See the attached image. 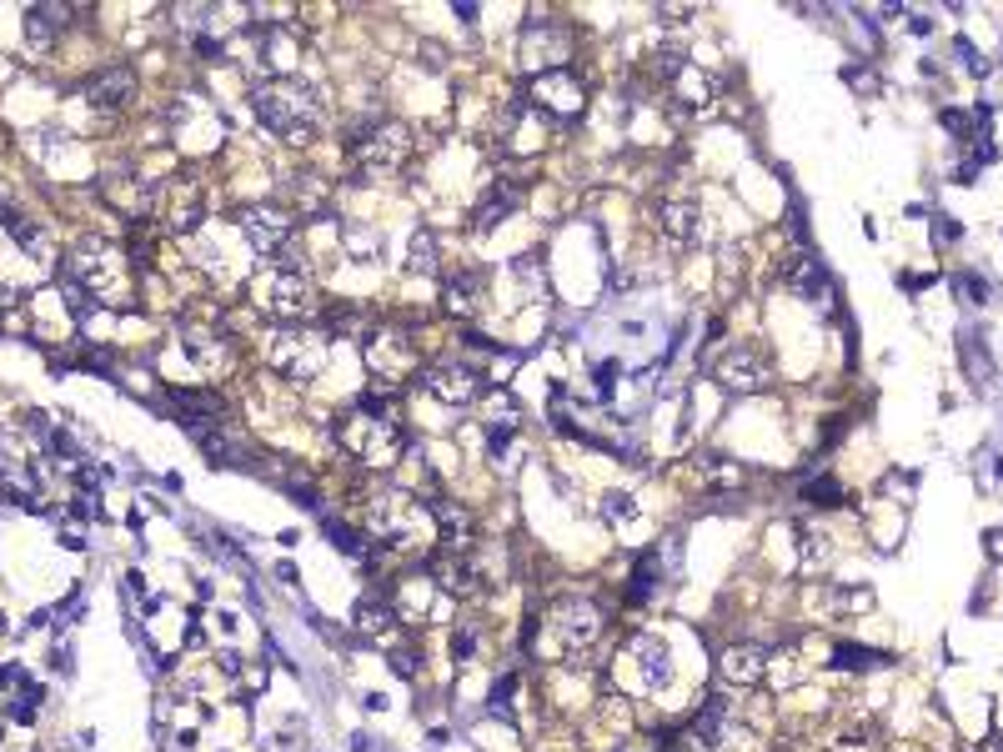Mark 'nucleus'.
<instances>
[{
    "mask_svg": "<svg viewBox=\"0 0 1003 752\" xmlns=\"http://www.w3.org/2000/svg\"><path fill=\"white\" fill-rule=\"evenodd\" d=\"M783 281H788V291L803 296V301H828V296H833V281H828V271H823L813 256H793L788 271H783Z\"/></svg>",
    "mask_w": 1003,
    "mask_h": 752,
    "instance_id": "28",
    "label": "nucleus"
},
{
    "mask_svg": "<svg viewBox=\"0 0 1003 752\" xmlns=\"http://www.w3.org/2000/svg\"><path fill=\"white\" fill-rule=\"evenodd\" d=\"M156 206H166L171 231H196L206 221V211H211V196H206V181L196 171H181L176 181H166L156 191Z\"/></svg>",
    "mask_w": 1003,
    "mask_h": 752,
    "instance_id": "13",
    "label": "nucleus"
},
{
    "mask_svg": "<svg viewBox=\"0 0 1003 752\" xmlns=\"http://www.w3.org/2000/svg\"><path fill=\"white\" fill-rule=\"evenodd\" d=\"M517 201H522V186H517V176H502L497 186H487V191H482V201H477V211H472V226H477V231H492L497 221H507V216L517 211Z\"/></svg>",
    "mask_w": 1003,
    "mask_h": 752,
    "instance_id": "25",
    "label": "nucleus"
},
{
    "mask_svg": "<svg viewBox=\"0 0 1003 752\" xmlns=\"http://www.w3.org/2000/svg\"><path fill=\"white\" fill-rule=\"evenodd\" d=\"M657 226H662V236L667 241H678V246H693L698 236H703V211L693 206V201H678V196H667V201H657Z\"/></svg>",
    "mask_w": 1003,
    "mask_h": 752,
    "instance_id": "22",
    "label": "nucleus"
},
{
    "mask_svg": "<svg viewBox=\"0 0 1003 752\" xmlns=\"http://www.w3.org/2000/svg\"><path fill=\"white\" fill-rule=\"evenodd\" d=\"M352 627H357L362 637L382 642V637L397 627V607H392V597H362L357 612H352Z\"/></svg>",
    "mask_w": 1003,
    "mask_h": 752,
    "instance_id": "30",
    "label": "nucleus"
},
{
    "mask_svg": "<svg viewBox=\"0 0 1003 752\" xmlns=\"http://www.w3.org/2000/svg\"><path fill=\"white\" fill-rule=\"evenodd\" d=\"M517 697H522V677L517 672H502L487 692V712L492 717H517Z\"/></svg>",
    "mask_w": 1003,
    "mask_h": 752,
    "instance_id": "34",
    "label": "nucleus"
},
{
    "mask_svg": "<svg viewBox=\"0 0 1003 752\" xmlns=\"http://www.w3.org/2000/svg\"><path fill=\"white\" fill-rule=\"evenodd\" d=\"M0 737H6V717H0Z\"/></svg>",
    "mask_w": 1003,
    "mask_h": 752,
    "instance_id": "48",
    "label": "nucleus"
},
{
    "mask_svg": "<svg viewBox=\"0 0 1003 752\" xmlns=\"http://www.w3.org/2000/svg\"><path fill=\"white\" fill-rule=\"evenodd\" d=\"M342 146L372 176H392V171H402L412 161V131L402 121H352Z\"/></svg>",
    "mask_w": 1003,
    "mask_h": 752,
    "instance_id": "5",
    "label": "nucleus"
},
{
    "mask_svg": "<svg viewBox=\"0 0 1003 752\" xmlns=\"http://www.w3.org/2000/svg\"><path fill=\"white\" fill-rule=\"evenodd\" d=\"M958 281H963V291H968L973 301H988V296H993V291H988V276H978V271H963Z\"/></svg>",
    "mask_w": 1003,
    "mask_h": 752,
    "instance_id": "42",
    "label": "nucleus"
},
{
    "mask_svg": "<svg viewBox=\"0 0 1003 752\" xmlns=\"http://www.w3.org/2000/svg\"><path fill=\"white\" fill-rule=\"evenodd\" d=\"M66 281H76L91 301L101 306H136V286H131V256L111 241H81L66 261Z\"/></svg>",
    "mask_w": 1003,
    "mask_h": 752,
    "instance_id": "2",
    "label": "nucleus"
},
{
    "mask_svg": "<svg viewBox=\"0 0 1003 752\" xmlns=\"http://www.w3.org/2000/svg\"><path fill=\"white\" fill-rule=\"evenodd\" d=\"M773 672V657H768V647H758V642H728L723 652H718V677L728 682V687H763V677Z\"/></svg>",
    "mask_w": 1003,
    "mask_h": 752,
    "instance_id": "16",
    "label": "nucleus"
},
{
    "mask_svg": "<svg viewBox=\"0 0 1003 752\" xmlns=\"http://www.w3.org/2000/svg\"><path fill=\"white\" fill-rule=\"evenodd\" d=\"M81 527H86V522H81L76 512H61V517H56V532H61L66 547H86V532H81Z\"/></svg>",
    "mask_w": 1003,
    "mask_h": 752,
    "instance_id": "40",
    "label": "nucleus"
},
{
    "mask_svg": "<svg viewBox=\"0 0 1003 752\" xmlns=\"http://www.w3.org/2000/svg\"><path fill=\"white\" fill-rule=\"evenodd\" d=\"M713 376L728 387V392H758V387H768V376H773V366H768V356L758 351V346H728V351H718L713 356Z\"/></svg>",
    "mask_w": 1003,
    "mask_h": 752,
    "instance_id": "15",
    "label": "nucleus"
},
{
    "mask_svg": "<svg viewBox=\"0 0 1003 752\" xmlns=\"http://www.w3.org/2000/svg\"><path fill=\"white\" fill-rule=\"evenodd\" d=\"M547 632H552V652H587L607 637V607L597 597H562L547 607Z\"/></svg>",
    "mask_w": 1003,
    "mask_h": 752,
    "instance_id": "8",
    "label": "nucleus"
},
{
    "mask_svg": "<svg viewBox=\"0 0 1003 752\" xmlns=\"http://www.w3.org/2000/svg\"><path fill=\"white\" fill-rule=\"evenodd\" d=\"M888 657L883 652H868V647H858V642H843L838 652H833V667H843V672H868V667H883Z\"/></svg>",
    "mask_w": 1003,
    "mask_h": 752,
    "instance_id": "36",
    "label": "nucleus"
},
{
    "mask_svg": "<svg viewBox=\"0 0 1003 752\" xmlns=\"http://www.w3.org/2000/svg\"><path fill=\"white\" fill-rule=\"evenodd\" d=\"M457 21H467V26L477 21V6H472V0H457Z\"/></svg>",
    "mask_w": 1003,
    "mask_h": 752,
    "instance_id": "45",
    "label": "nucleus"
},
{
    "mask_svg": "<svg viewBox=\"0 0 1003 752\" xmlns=\"http://www.w3.org/2000/svg\"><path fill=\"white\" fill-rule=\"evenodd\" d=\"M337 447L367 472H382L402 457V417L387 397H362L337 417Z\"/></svg>",
    "mask_w": 1003,
    "mask_h": 752,
    "instance_id": "1",
    "label": "nucleus"
},
{
    "mask_svg": "<svg viewBox=\"0 0 1003 752\" xmlns=\"http://www.w3.org/2000/svg\"><path fill=\"white\" fill-rule=\"evenodd\" d=\"M407 271L412 276H432L437 271V241H432V231H417L407 241Z\"/></svg>",
    "mask_w": 1003,
    "mask_h": 752,
    "instance_id": "35",
    "label": "nucleus"
},
{
    "mask_svg": "<svg viewBox=\"0 0 1003 752\" xmlns=\"http://www.w3.org/2000/svg\"><path fill=\"white\" fill-rule=\"evenodd\" d=\"M251 296H256V306H261L271 321H281V326H306L311 311H316V286H311V276L296 271V266H281V261H271V266L261 271V281H256Z\"/></svg>",
    "mask_w": 1003,
    "mask_h": 752,
    "instance_id": "6",
    "label": "nucleus"
},
{
    "mask_svg": "<svg viewBox=\"0 0 1003 752\" xmlns=\"http://www.w3.org/2000/svg\"><path fill=\"white\" fill-rule=\"evenodd\" d=\"M673 677V647H667L662 632H637L627 642V652L617 657V682L627 692H657Z\"/></svg>",
    "mask_w": 1003,
    "mask_h": 752,
    "instance_id": "9",
    "label": "nucleus"
},
{
    "mask_svg": "<svg viewBox=\"0 0 1003 752\" xmlns=\"http://www.w3.org/2000/svg\"><path fill=\"white\" fill-rule=\"evenodd\" d=\"M181 346H191L201 366L231 371V341H226L221 331H211V326H201V321H181Z\"/></svg>",
    "mask_w": 1003,
    "mask_h": 752,
    "instance_id": "26",
    "label": "nucleus"
},
{
    "mask_svg": "<svg viewBox=\"0 0 1003 752\" xmlns=\"http://www.w3.org/2000/svg\"><path fill=\"white\" fill-rule=\"evenodd\" d=\"M432 527H437V537H442V552L472 557V547H477V522H472L457 502L437 497V502H432Z\"/></svg>",
    "mask_w": 1003,
    "mask_h": 752,
    "instance_id": "21",
    "label": "nucleus"
},
{
    "mask_svg": "<svg viewBox=\"0 0 1003 752\" xmlns=\"http://www.w3.org/2000/svg\"><path fill=\"white\" fill-rule=\"evenodd\" d=\"M81 96H86L91 111L111 116V111H121V106L136 96V76H131L126 66H106V71H96V76L81 86Z\"/></svg>",
    "mask_w": 1003,
    "mask_h": 752,
    "instance_id": "20",
    "label": "nucleus"
},
{
    "mask_svg": "<svg viewBox=\"0 0 1003 752\" xmlns=\"http://www.w3.org/2000/svg\"><path fill=\"white\" fill-rule=\"evenodd\" d=\"M743 482H748V472L738 462H728V457H708L703 462V492L708 497H738Z\"/></svg>",
    "mask_w": 1003,
    "mask_h": 752,
    "instance_id": "32",
    "label": "nucleus"
},
{
    "mask_svg": "<svg viewBox=\"0 0 1003 752\" xmlns=\"http://www.w3.org/2000/svg\"><path fill=\"white\" fill-rule=\"evenodd\" d=\"M326 331L316 326H281L276 341H271V366L286 376V382H311V376L326 366Z\"/></svg>",
    "mask_w": 1003,
    "mask_h": 752,
    "instance_id": "10",
    "label": "nucleus"
},
{
    "mask_svg": "<svg viewBox=\"0 0 1003 752\" xmlns=\"http://www.w3.org/2000/svg\"><path fill=\"white\" fill-rule=\"evenodd\" d=\"M477 652H482V627H477V622H457V627H452V662L467 667Z\"/></svg>",
    "mask_w": 1003,
    "mask_h": 752,
    "instance_id": "37",
    "label": "nucleus"
},
{
    "mask_svg": "<svg viewBox=\"0 0 1003 752\" xmlns=\"http://www.w3.org/2000/svg\"><path fill=\"white\" fill-rule=\"evenodd\" d=\"M422 387L447 407H472L482 397V387H487V376H482V366L472 356H442V361H432L422 371Z\"/></svg>",
    "mask_w": 1003,
    "mask_h": 752,
    "instance_id": "12",
    "label": "nucleus"
},
{
    "mask_svg": "<svg viewBox=\"0 0 1003 752\" xmlns=\"http://www.w3.org/2000/svg\"><path fill=\"white\" fill-rule=\"evenodd\" d=\"M933 236H938V241H958V221H948V216H933Z\"/></svg>",
    "mask_w": 1003,
    "mask_h": 752,
    "instance_id": "44",
    "label": "nucleus"
},
{
    "mask_svg": "<svg viewBox=\"0 0 1003 752\" xmlns=\"http://www.w3.org/2000/svg\"><path fill=\"white\" fill-rule=\"evenodd\" d=\"M66 26H71V11H66V6H36V11H26V41H31L36 51H51V46L61 41Z\"/></svg>",
    "mask_w": 1003,
    "mask_h": 752,
    "instance_id": "29",
    "label": "nucleus"
},
{
    "mask_svg": "<svg viewBox=\"0 0 1003 752\" xmlns=\"http://www.w3.org/2000/svg\"><path fill=\"white\" fill-rule=\"evenodd\" d=\"M843 76L853 81V91H878V76H873V71H858V66H848Z\"/></svg>",
    "mask_w": 1003,
    "mask_h": 752,
    "instance_id": "43",
    "label": "nucleus"
},
{
    "mask_svg": "<svg viewBox=\"0 0 1003 752\" xmlns=\"http://www.w3.org/2000/svg\"><path fill=\"white\" fill-rule=\"evenodd\" d=\"M602 517H607V527H637L642 522V507H637V497L627 492V487H612L607 497H602Z\"/></svg>",
    "mask_w": 1003,
    "mask_h": 752,
    "instance_id": "33",
    "label": "nucleus"
},
{
    "mask_svg": "<svg viewBox=\"0 0 1003 752\" xmlns=\"http://www.w3.org/2000/svg\"><path fill=\"white\" fill-rule=\"evenodd\" d=\"M326 542L337 547V552H347V557H357L362 567L377 562V542H372V532H357L352 522H337V517H331V522H326Z\"/></svg>",
    "mask_w": 1003,
    "mask_h": 752,
    "instance_id": "31",
    "label": "nucleus"
},
{
    "mask_svg": "<svg viewBox=\"0 0 1003 752\" xmlns=\"http://www.w3.org/2000/svg\"><path fill=\"white\" fill-rule=\"evenodd\" d=\"M432 577H437V587H442L447 597H477V592H482V567H477V557H452V552H442V562L432 567Z\"/></svg>",
    "mask_w": 1003,
    "mask_h": 752,
    "instance_id": "27",
    "label": "nucleus"
},
{
    "mask_svg": "<svg viewBox=\"0 0 1003 752\" xmlns=\"http://www.w3.org/2000/svg\"><path fill=\"white\" fill-rule=\"evenodd\" d=\"M482 301H487V281H482V271H457V276H447V286H442V306H447V316L472 321V316L482 311Z\"/></svg>",
    "mask_w": 1003,
    "mask_h": 752,
    "instance_id": "24",
    "label": "nucleus"
},
{
    "mask_svg": "<svg viewBox=\"0 0 1003 752\" xmlns=\"http://www.w3.org/2000/svg\"><path fill=\"white\" fill-rule=\"evenodd\" d=\"M988 552H993V557H1003V532H993V537H988Z\"/></svg>",
    "mask_w": 1003,
    "mask_h": 752,
    "instance_id": "46",
    "label": "nucleus"
},
{
    "mask_svg": "<svg viewBox=\"0 0 1003 752\" xmlns=\"http://www.w3.org/2000/svg\"><path fill=\"white\" fill-rule=\"evenodd\" d=\"M251 106H256V121H261L271 136H281V141H306L311 126L321 121V96H316V86H306V81H296V76H271V81H261L256 96H251Z\"/></svg>",
    "mask_w": 1003,
    "mask_h": 752,
    "instance_id": "3",
    "label": "nucleus"
},
{
    "mask_svg": "<svg viewBox=\"0 0 1003 752\" xmlns=\"http://www.w3.org/2000/svg\"><path fill=\"white\" fill-rule=\"evenodd\" d=\"M166 402H171L176 422H181V427H186L196 442L226 427V402H221V397H211V392H166Z\"/></svg>",
    "mask_w": 1003,
    "mask_h": 752,
    "instance_id": "17",
    "label": "nucleus"
},
{
    "mask_svg": "<svg viewBox=\"0 0 1003 752\" xmlns=\"http://www.w3.org/2000/svg\"><path fill=\"white\" fill-rule=\"evenodd\" d=\"M96 191H101V196H106L116 211H126V216H146V211H156V191H161V186H146L136 171H126V166H121V171L101 176V186H96Z\"/></svg>",
    "mask_w": 1003,
    "mask_h": 752,
    "instance_id": "18",
    "label": "nucleus"
},
{
    "mask_svg": "<svg viewBox=\"0 0 1003 752\" xmlns=\"http://www.w3.org/2000/svg\"><path fill=\"white\" fill-rule=\"evenodd\" d=\"M387 667L397 672V677H422V647H412V642H392L387 647Z\"/></svg>",
    "mask_w": 1003,
    "mask_h": 752,
    "instance_id": "38",
    "label": "nucleus"
},
{
    "mask_svg": "<svg viewBox=\"0 0 1003 752\" xmlns=\"http://www.w3.org/2000/svg\"><path fill=\"white\" fill-rule=\"evenodd\" d=\"M427 527H432V507H422L412 492L377 487L367 497V532H372V542H382L392 552H417L427 542Z\"/></svg>",
    "mask_w": 1003,
    "mask_h": 752,
    "instance_id": "4",
    "label": "nucleus"
},
{
    "mask_svg": "<svg viewBox=\"0 0 1003 752\" xmlns=\"http://www.w3.org/2000/svg\"><path fill=\"white\" fill-rule=\"evenodd\" d=\"M236 226H241V236L261 251V256H276V251H286L291 246V211L286 206H271V201H256V206H241V216H236Z\"/></svg>",
    "mask_w": 1003,
    "mask_h": 752,
    "instance_id": "14",
    "label": "nucleus"
},
{
    "mask_svg": "<svg viewBox=\"0 0 1003 752\" xmlns=\"http://www.w3.org/2000/svg\"><path fill=\"white\" fill-rule=\"evenodd\" d=\"M803 502H813V507H838V502H843L838 477H808V482H803Z\"/></svg>",
    "mask_w": 1003,
    "mask_h": 752,
    "instance_id": "39",
    "label": "nucleus"
},
{
    "mask_svg": "<svg viewBox=\"0 0 1003 752\" xmlns=\"http://www.w3.org/2000/svg\"><path fill=\"white\" fill-rule=\"evenodd\" d=\"M362 356H367V371L382 387H402L407 376L422 366V346H417L412 326H372L367 341H362Z\"/></svg>",
    "mask_w": 1003,
    "mask_h": 752,
    "instance_id": "7",
    "label": "nucleus"
},
{
    "mask_svg": "<svg viewBox=\"0 0 1003 752\" xmlns=\"http://www.w3.org/2000/svg\"><path fill=\"white\" fill-rule=\"evenodd\" d=\"M0 497H6L11 507H21V512H46L51 507L46 492H41V477L26 462L6 457V452H0Z\"/></svg>",
    "mask_w": 1003,
    "mask_h": 752,
    "instance_id": "19",
    "label": "nucleus"
},
{
    "mask_svg": "<svg viewBox=\"0 0 1003 752\" xmlns=\"http://www.w3.org/2000/svg\"><path fill=\"white\" fill-rule=\"evenodd\" d=\"M667 96H673V106H678V111L698 116V111H708V106H713V96H718V81H713L708 71H698V66H683L673 81H667Z\"/></svg>",
    "mask_w": 1003,
    "mask_h": 752,
    "instance_id": "23",
    "label": "nucleus"
},
{
    "mask_svg": "<svg viewBox=\"0 0 1003 752\" xmlns=\"http://www.w3.org/2000/svg\"><path fill=\"white\" fill-rule=\"evenodd\" d=\"M527 101L532 111H542L547 121H577L587 111V81L577 71H537L527 81Z\"/></svg>",
    "mask_w": 1003,
    "mask_h": 752,
    "instance_id": "11",
    "label": "nucleus"
},
{
    "mask_svg": "<svg viewBox=\"0 0 1003 752\" xmlns=\"http://www.w3.org/2000/svg\"><path fill=\"white\" fill-rule=\"evenodd\" d=\"M26 221V211H21V201H16V191L0 181V226H21Z\"/></svg>",
    "mask_w": 1003,
    "mask_h": 752,
    "instance_id": "41",
    "label": "nucleus"
},
{
    "mask_svg": "<svg viewBox=\"0 0 1003 752\" xmlns=\"http://www.w3.org/2000/svg\"><path fill=\"white\" fill-rule=\"evenodd\" d=\"M978 752H1003V742H998V737H988V742H983Z\"/></svg>",
    "mask_w": 1003,
    "mask_h": 752,
    "instance_id": "47",
    "label": "nucleus"
}]
</instances>
